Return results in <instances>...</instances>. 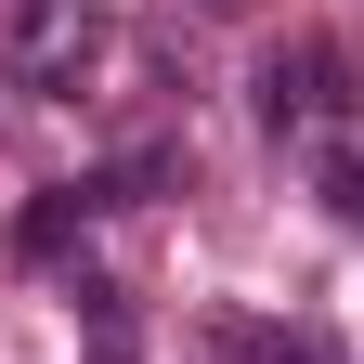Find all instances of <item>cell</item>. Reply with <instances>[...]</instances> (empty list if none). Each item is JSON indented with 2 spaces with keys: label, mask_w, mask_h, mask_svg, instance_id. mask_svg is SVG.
<instances>
[{
  "label": "cell",
  "mask_w": 364,
  "mask_h": 364,
  "mask_svg": "<svg viewBox=\"0 0 364 364\" xmlns=\"http://www.w3.org/2000/svg\"><path fill=\"white\" fill-rule=\"evenodd\" d=\"M364 91H351V53L338 39H299V53H273L260 65V117L273 130H299V117H351Z\"/></svg>",
  "instance_id": "cell-1"
},
{
  "label": "cell",
  "mask_w": 364,
  "mask_h": 364,
  "mask_svg": "<svg viewBox=\"0 0 364 364\" xmlns=\"http://www.w3.org/2000/svg\"><path fill=\"white\" fill-rule=\"evenodd\" d=\"M53 14H65V0H14V26H26V39H53Z\"/></svg>",
  "instance_id": "cell-6"
},
{
  "label": "cell",
  "mask_w": 364,
  "mask_h": 364,
  "mask_svg": "<svg viewBox=\"0 0 364 364\" xmlns=\"http://www.w3.org/2000/svg\"><path fill=\"white\" fill-rule=\"evenodd\" d=\"M326 208H338V221H364V156H326Z\"/></svg>",
  "instance_id": "cell-5"
},
{
  "label": "cell",
  "mask_w": 364,
  "mask_h": 364,
  "mask_svg": "<svg viewBox=\"0 0 364 364\" xmlns=\"http://www.w3.org/2000/svg\"><path fill=\"white\" fill-rule=\"evenodd\" d=\"M91 65H105V39H26V91H39V105H78V91H91Z\"/></svg>",
  "instance_id": "cell-3"
},
{
  "label": "cell",
  "mask_w": 364,
  "mask_h": 364,
  "mask_svg": "<svg viewBox=\"0 0 364 364\" xmlns=\"http://www.w3.org/2000/svg\"><path fill=\"white\" fill-rule=\"evenodd\" d=\"M65 299H78V326H91V364H144V326H130V299L105 287V273H78Z\"/></svg>",
  "instance_id": "cell-4"
},
{
  "label": "cell",
  "mask_w": 364,
  "mask_h": 364,
  "mask_svg": "<svg viewBox=\"0 0 364 364\" xmlns=\"http://www.w3.org/2000/svg\"><path fill=\"white\" fill-rule=\"evenodd\" d=\"M91 208H105V182H53V196L14 221V247H26V260H65V247L91 235Z\"/></svg>",
  "instance_id": "cell-2"
}]
</instances>
